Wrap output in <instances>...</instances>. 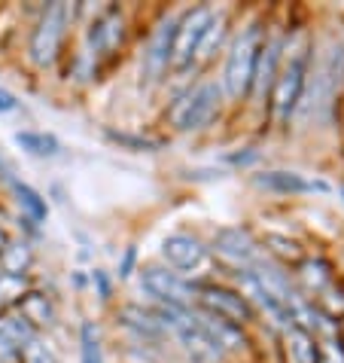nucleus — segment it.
<instances>
[{"mask_svg": "<svg viewBox=\"0 0 344 363\" xmlns=\"http://www.w3.org/2000/svg\"><path fill=\"white\" fill-rule=\"evenodd\" d=\"M140 284H144V290L149 296L165 302L168 308H186L192 302V287L186 284L183 278H177L174 272H168V269H144Z\"/></svg>", "mask_w": 344, "mask_h": 363, "instance_id": "nucleus-6", "label": "nucleus"}, {"mask_svg": "<svg viewBox=\"0 0 344 363\" xmlns=\"http://www.w3.org/2000/svg\"><path fill=\"white\" fill-rule=\"evenodd\" d=\"M122 34H125L122 16H119V13H107L92 28V43H95V49H101V52H110V49H116L119 43H122Z\"/></svg>", "mask_w": 344, "mask_h": 363, "instance_id": "nucleus-16", "label": "nucleus"}, {"mask_svg": "<svg viewBox=\"0 0 344 363\" xmlns=\"http://www.w3.org/2000/svg\"><path fill=\"white\" fill-rule=\"evenodd\" d=\"M174 31H177V18L159 25V31L149 40V49L144 55V74L147 79H159L165 74V67L171 65V52H174Z\"/></svg>", "mask_w": 344, "mask_h": 363, "instance_id": "nucleus-9", "label": "nucleus"}, {"mask_svg": "<svg viewBox=\"0 0 344 363\" xmlns=\"http://www.w3.org/2000/svg\"><path fill=\"white\" fill-rule=\"evenodd\" d=\"M16 144L34 156H55L58 153V140L52 135H43V132H18Z\"/></svg>", "mask_w": 344, "mask_h": 363, "instance_id": "nucleus-19", "label": "nucleus"}, {"mask_svg": "<svg viewBox=\"0 0 344 363\" xmlns=\"http://www.w3.org/2000/svg\"><path fill=\"white\" fill-rule=\"evenodd\" d=\"M177 330H180V339H183L186 354L192 357V363H222V348L195 324V320H183Z\"/></svg>", "mask_w": 344, "mask_h": 363, "instance_id": "nucleus-11", "label": "nucleus"}, {"mask_svg": "<svg viewBox=\"0 0 344 363\" xmlns=\"http://www.w3.org/2000/svg\"><path fill=\"white\" fill-rule=\"evenodd\" d=\"M31 259H34V254L25 241H9L4 247V257H0V266H4V275H25Z\"/></svg>", "mask_w": 344, "mask_h": 363, "instance_id": "nucleus-18", "label": "nucleus"}, {"mask_svg": "<svg viewBox=\"0 0 344 363\" xmlns=\"http://www.w3.org/2000/svg\"><path fill=\"white\" fill-rule=\"evenodd\" d=\"M9 110H16V98L0 89V113H9Z\"/></svg>", "mask_w": 344, "mask_h": 363, "instance_id": "nucleus-25", "label": "nucleus"}, {"mask_svg": "<svg viewBox=\"0 0 344 363\" xmlns=\"http://www.w3.org/2000/svg\"><path fill=\"white\" fill-rule=\"evenodd\" d=\"M259 49H262V31L259 25H250L235 43L226 58V92L231 98H241L250 92L253 86V74H256V62H259Z\"/></svg>", "mask_w": 344, "mask_h": 363, "instance_id": "nucleus-1", "label": "nucleus"}, {"mask_svg": "<svg viewBox=\"0 0 344 363\" xmlns=\"http://www.w3.org/2000/svg\"><path fill=\"white\" fill-rule=\"evenodd\" d=\"M16 196H18V205H22L28 214H31L34 220H43L49 214V208H46V201L40 199L31 186H25V184H16Z\"/></svg>", "mask_w": 344, "mask_h": 363, "instance_id": "nucleus-21", "label": "nucleus"}, {"mask_svg": "<svg viewBox=\"0 0 344 363\" xmlns=\"http://www.w3.org/2000/svg\"><path fill=\"white\" fill-rule=\"evenodd\" d=\"M305 58H308V52H305V43H302V37H299L289 49L287 65H283L280 74L275 77V110L283 119L296 110L302 89H305Z\"/></svg>", "mask_w": 344, "mask_h": 363, "instance_id": "nucleus-3", "label": "nucleus"}, {"mask_svg": "<svg viewBox=\"0 0 344 363\" xmlns=\"http://www.w3.org/2000/svg\"><path fill=\"white\" fill-rule=\"evenodd\" d=\"M70 16L74 9L67 4H52L46 6L43 18L37 22L34 34H31V62L34 65H52L58 58V49H62V40L67 34V25H70Z\"/></svg>", "mask_w": 344, "mask_h": 363, "instance_id": "nucleus-2", "label": "nucleus"}, {"mask_svg": "<svg viewBox=\"0 0 344 363\" xmlns=\"http://www.w3.org/2000/svg\"><path fill=\"white\" fill-rule=\"evenodd\" d=\"M210 22H214V13H210L207 6H195L192 13L183 16V22H177L171 65H174V67L192 65V58H195V52H198V43H201V37H205Z\"/></svg>", "mask_w": 344, "mask_h": 363, "instance_id": "nucleus-5", "label": "nucleus"}, {"mask_svg": "<svg viewBox=\"0 0 344 363\" xmlns=\"http://www.w3.org/2000/svg\"><path fill=\"white\" fill-rule=\"evenodd\" d=\"M259 186L265 189H277V193H314V189H326V184H311L302 174H292V171H268V174L256 177Z\"/></svg>", "mask_w": 344, "mask_h": 363, "instance_id": "nucleus-14", "label": "nucleus"}, {"mask_svg": "<svg viewBox=\"0 0 344 363\" xmlns=\"http://www.w3.org/2000/svg\"><path fill=\"white\" fill-rule=\"evenodd\" d=\"M287 342H289V351L296 357V363H320V348L308 330H302L296 324L287 327Z\"/></svg>", "mask_w": 344, "mask_h": 363, "instance_id": "nucleus-17", "label": "nucleus"}, {"mask_svg": "<svg viewBox=\"0 0 344 363\" xmlns=\"http://www.w3.org/2000/svg\"><path fill=\"white\" fill-rule=\"evenodd\" d=\"M195 324L207 333L210 339L217 342V345L222 348V351H238V348H244L247 345V339H244V333H241V327H235V324H229V320H222V318H214V315H201V320H195Z\"/></svg>", "mask_w": 344, "mask_h": 363, "instance_id": "nucleus-13", "label": "nucleus"}, {"mask_svg": "<svg viewBox=\"0 0 344 363\" xmlns=\"http://www.w3.org/2000/svg\"><path fill=\"white\" fill-rule=\"evenodd\" d=\"M83 363H101V345L92 324H83Z\"/></svg>", "mask_w": 344, "mask_h": 363, "instance_id": "nucleus-24", "label": "nucleus"}, {"mask_svg": "<svg viewBox=\"0 0 344 363\" xmlns=\"http://www.w3.org/2000/svg\"><path fill=\"white\" fill-rule=\"evenodd\" d=\"M217 107H219V89L214 83H205V86H198L177 98V104L171 107V123H174V128H180V132L201 128L205 123H210Z\"/></svg>", "mask_w": 344, "mask_h": 363, "instance_id": "nucleus-4", "label": "nucleus"}, {"mask_svg": "<svg viewBox=\"0 0 344 363\" xmlns=\"http://www.w3.org/2000/svg\"><path fill=\"white\" fill-rule=\"evenodd\" d=\"M280 52H283V40L275 37L268 43H262L259 49V62H256V74H253V86H256V95L262 98L275 86V77H277V65H280Z\"/></svg>", "mask_w": 344, "mask_h": 363, "instance_id": "nucleus-12", "label": "nucleus"}, {"mask_svg": "<svg viewBox=\"0 0 344 363\" xmlns=\"http://www.w3.org/2000/svg\"><path fill=\"white\" fill-rule=\"evenodd\" d=\"M201 306L207 308V315L222 318L235 327L247 324V320L253 318L250 302L241 294H235V290H226V287H205L201 290Z\"/></svg>", "mask_w": 344, "mask_h": 363, "instance_id": "nucleus-7", "label": "nucleus"}, {"mask_svg": "<svg viewBox=\"0 0 344 363\" xmlns=\"http://www.w3.org/2000/svg\"><path fill=\"white\" fill-rule=\"evenodd\" d=\"M25 294H28L25 290V275H4V272H0V302L22 299Z\"/></svg>", "mask_w": 344, "mask_h": 363, "instance_id": "nucleus-23", "label": "nucleus"}, {"mask_svg": "<svg viewBox=\"0 0 344 363\" xmlns=\"http://www.w3.org/2000/svg\"><path fill=\"white\" fill-rule=\"evenodd\" d=\"M22 357H25V363H58V357H55V351L46 345V342H40L37 336L28 342V345L22 348Z\"/></svg>", "mask_w": 344, "mask_h": 363, "instance_id": "nucleus-22", "label": "nucleus"}, {"mask_svg": "<svg viewBox=\"0 0 344 363\" xmlns=\"http://www.w3.org/2000/svg\"><path fill=\"white\" fill-rule=\"evenodd\" d=\"M161 257L168 259V266H174L180 272H201L207 266V247L198 238L183 235V232L168 235L161 241Z\"/></svg>", "mask_w": 344, "mask_h": 363, "instance_id": "nucleus-8", "label": "nucleus"}, {"mask_svg": "<svg viewBox=\"0 0 344 363\" xmlns=\"http://www.w3.org/2000/svg\"><path fill=\"white\" fill-rule=\"evenodd\" d=\"M18 315H22L28 324L37 330V327H49V324H52V320H55V308H52V302H49L43 294H25L22 299H18Z\"/></svg>", "mask_w": 344, "mask_h": 363, "instance_id": "nucleus-15", "label": "nucleus"}, {"mask_svg": "<svg viewBox=\"0 0 344 363\" xmlns=\"http://www.w3.org/2000/svg\"><path fill=\"white\" fill-rule=\"evenodd\" d=\"M226 16H214V22H210L207 25V31H205V37H201V43H198V58H210V55H214L217 52V46L222 43V37H226Z\"/></svg>", "mask_w": 344, "mask_h": 363, "instance_id": "nucleus-20", "label": "nucleus"}, {"mask_svg": "<svg viewBox=\"0 0 344 363\" xmlns=\"http://www.w3.org/2000/svg\"><path fill=\"white\" fill-rule=\"evenodd\" d=\"M217 254L229 263L247 269L256 263V241L250 238L247 229H222L217 235Z\"/></svg>", "mask_w": 344, "mask_h": 363, "instance_id": "nucleus-10", "label": "nucleus"}, {"mask_svg": "<svg viewBox=\"0 0 344 363\" xmlns=\"http://www.w3.org/2000/svg\"><path fill=\"white\" fill-rule=\"evenodd\" d=\"M9 245V238H6V232L4 229H0V257H4V247Z\"/></svg>", "mask_w": 344, "mask_h": 363, "instance_id": "nucleus-26", "label": "nucleus"}]
</instances>
